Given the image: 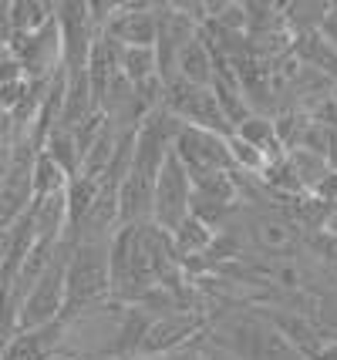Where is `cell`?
Masks as SVG:
<instances>
[{
	"label": "cell",
	"mask_w": 337,
	"mask_h": 360,
	"mask_svg": "<svg viewBox=\"0 0 337 360\" xmlns=\"http://www.w3.org/2000/svg\"><path fill=\"white\" fill-rule=\"evenodd\" d=\"M176 78H182L186 84H196V88H209L212 84V54H209L206 41L199 34L179 51Z\"/></svg>",
	"instance_id": "cell-13"
},
{
	"label": "cell",
	"mask_w": 337,
	"mask_h": 360,
	"mask_svg": "<svg viewBox=\"0 0 337 360\" xmlns=\"http://www.w3.org/2000/svg\"><path fill=\"white\" fill-rule=\"evenodd\" d=\"M189 205H193V179L169 152L152 188V226H159L162 233H172L189 216Z\"/></svg>",
	"instance_id": "cell-5"
},
{
	"label": "cell",
	"mask_w": 337,
	"mask_h": 360,
	"mask_svg": "<svg viewBox=\"0 0 337 360\" xmlns=\"http://www.w3.org/2000/svg\"><path fill=\"white\" fill-rule=\"evenodd\" d=\"M54 20V4L51 0H11V31L31 34Z\"/></svg>",
	"instance_id": "cell-17"
},
{
	"label": "cell",
	"mask_w": 337,
	"mask_h": 360,
	"mask_svg": "<svg viewBox=\"0 0 337 360\" xmlns=\"http://www.w3.org/2000/svg\"><path fill=\"white\" fill-rule=\"evenodd\" d=\"M182 360H206V354H203V347H193V350L182 354Z\"/></svg>",
	"instance_id": "cell-25"
},
{
	"label": "cell",
	"mask_w": 337,
	"mask_h": 360,
	"mask_svg": "<svg viewBox=\"0 0 337 360\" xmlns=\"http://www.w3.org/2000/svg\"><path fill=\"white\" fill-rule=\"evenodd\" d=\"M118 75L139 84L159 75V61H155V47H122V58H118Z\"/></svg>",
	"instance_id": "cell-18"
},
{
	"label": "cell",
	"mask_w": 337,
	"mask_h": 360,
	"mask_svg": "<svg viewBox=\"0 0 337 360\" xmlns=\"http://www.w3.org/2000/svg\"><path fill=\"white\" fill-rule=\"evenodd\" d=\"M172 155L179 158V165L189 172L193 182L203 179V175L233 172L229 148H226V135H216V131L179 125L176 139H172Z\"/></svg>",
	"instance_id": "cell-6"
},
{
	"label": "cell",
	"mask_w": 337,
	"mask_h": 360,
	"mask_svg": "<svg viewBox=\"0 0 337 360\" xmlns=\"http://www.w3.org/2000/svg\"><path fill=\"white\" fill-rule=\"evenodd\" d=\"M203 354H206V360H240V357H233V354H226V350L209 347V344H203Z\"/></svg>",
	"instance_id": "cell-22"
},
{
	"label": "cell",
	"mask_w": 337,
	"mask_h": 360,
	"mask_svg": "<svg viewBox=\"0 0 337 360\" xmlns=\"http://www.w3.org/2000/svg\"><path fill=\"white\" fill-rule=\"evenodd\" d=\"M54 24L61 34V68L68 75L84 71L88 51L95 44L98 31L88 20V0H61L54 4Z\"/></svg>",
	"instance_id": "cell-7"
},
{
	"label": "cell",
	"mask_w": 337,
	"mask_h": 360,
	"mask_svg": "<svg viewBox=\"0 0 337 360\" xmlns=\"http://www.w3.org/2000/svg\"><path fill=\"white\" fill-rule=\"evenodd\" d=\"M216 226H209L206 219H199V216H186V219L179 222L176 229L169 233V239H172V250H176L179 263H182V269L193 266V263H199L203 256L209 252V246L216 243Z\"/></svg>",
	"instance_id": "cell-11"
},
{
	"label": "cell",
	"mask_w": 337,
	"mask_h": 360,
	"mask_svg": "<svg viewBox=\"0 0 337 360\" xmlns=\"http://www.w3.org/2000/svg\"><path fill=\"white\" fill-rule=\"evenodd\" d=\"M61 337H65V323H48L37 330H17L14 337L4 344L0 360H48L51 354L61 350Z\"/></svg>",
	"instance_id": "cell-9"
},
{
	"label": "cell",
	"mask_w": 337,
	"mask_h": 360,
	"mask_svg": "<svg viewBox=\"0 0 337 360\" xmlns=\"http://www.w3.org/2000/svg\"><path fill=\"white\" fill-rule=\"evenodd\" d=\"M229 135H236V139H243L246 145H253L260 155L267 158V165L287 155V152L280 148V141H276V131H273V118H270V115H260V111H257V115H250L246 122H240V125L233 128Z\"/></svg>",
	"instance_id": "cell-14"
},
{
	"label": "cell",
	"mask_w": 337,
	"mask_h": 360,
	"mask_svg": "<svg viewBox=\"0 0 337 360\" xmlns=\"http://www.w3.org/2000/svg\"><path fill=\"white\" fill-rule=\"evenodd\" d=\"M327 169L337 172V135H334V145H331V152H327Z\"/></svg>",
	"instance_id": "cell-24"
},
{
	"label": "cell",
	"mask_w": 337,
	"mask_h": 360,
	"mask_svg": "<svg viewBox=\"0 0 337 360\" xmlns=\"http://www.w3.org/2000/svg\"><path fill=\"white\" fill-rule=\"evenodd\" d=\"M132 360H182V354H176V357H132Z\"/></svg>",
	"instance_id": "cell-26"
},
{
	"label": "cell",
	"mask_w": 337,
	"mask_h": 360,
	"mask_svg": "<svg viewBox=\"0 0 337 360\" xmlns=\"http://www.w3.org/2000/svg\"><path fill=\"white\" fill-rule=\"evenodd\" d=\"M101 34L112 37L118 47H155L159 34L155 4H118L115 17Z\"/></svg>",
	"instance_id": "cell-8"
},
{
	"label": "cell",
	"mask_w": 337,
	"mask_h": 360,
	"mask_svg": "<svg viewBox=\"0 0 337 360\" xmlns=\"http://www.w3.org/2000/svg\"><path fill=\"white\" fill-rule=\"evenodd\" d=\"M7 252H11V229H0V269L7 263Z\"/></svg>",
	"instance_id": "cell-23"
},
{
	"label": "cell",
	"mask_w": 337,
	"mask_h": 360,
	"mask_svg": "<svg viewBox=\"0 0 337 360\" xmlns=\"http://www.w3.org/2000/svg\"><path fill=\"white\" fill-rule=\"evenodd\" d=\"M37 152L41 148L31 135H20L11 145V162H7V172L0 179V229H14L17 222L24 219V212L31 209V165Z\"/></svg>",
	"instance_id": "cell-2"
},
{
	"label": "cell",
	"mask_w": 337,
	"mask_h": 360,
	"mask_svg": "<svg viewBox=\"0 0 337 360\" xmlns=\"http://www.w3.org/2000/svg\"><path fill=\"white\" fill-rule=\"evenodd\" d=\"M68 186V175L51 162L44 152L34 155V165H31V192L34 199H48V195H61Z\"/></svg>",
	"instance_id": "cell-19"
},
{
	"label": "cell",
	"mask_w": 337,
	"mask_h": 360,
	"mask_svg": "<svg viewBox=\"0 0 337 360\" xmlns=\"http://www.w3.org/2000/svg\"><path fill=\"white\" fill-rule=\"evenodd\" d=\"M41 152H44L68 179H75V175L81 172V152H78V141H75V131H71V128L54 125L48 135H44V141H41Z\"/></svg>",
	"instance_id": "cell-15"
},
{
	"label": "cell",
	"mask_w": 337,
	"mask_h": 360,
	"mask_svg": "<svg viewBox=\"0 0 337 360\" xmlns=\"http://www.w3.org/2000/svg\"><path fill=\"white\" fill-rule=\"evenodd\" d=\"M68 246L61 243V250L54 256V263L44 269V276L27 290V297L20 300V314H17V330H37L58 323L65 314V263H68Z\"/></svg>",
	"instance_id": "cell-3"
},
{
	"label": "cell",
	"mask_w": 337,
	"mask_h": 360,
	"mask_svg": "<svg viewBox=\"0 0 337 360\" xmlns=\"http://www.w3.org/2000/svg\"><path fill=\"white\" fill-rule=\"evenodd\" d=\"M246 236H250V243L260 252H270V256H284V252H290L300 243L297 226L290 219H284V216H270V212L253 216L250 226H246Z\"/></svg>",
	"instance_id": "cell-10"
},
{
	"label": "cell",
	"mask_w": 337,
	"mask_h": 360,
	"mask_svg": "<svg viewBox=\"0 0 337 360\" xmlns=\"http://www.w3.org/2000/svg\"><path fill=\"white\" fill-rule=\"evenodd\" d=\"M7 51L27 84H44L61 71V34H58L54 20H48L44 27L31 34H14Z\"/></svg>",
	"instance_id": "cell-4"
},
{
	"label": "cell",
	"mask_w": 337,
	"mask_h": 360,
	"mask_svg": "<svg viewBox=\"0 0 337 360\" xmlns=\"http://www.w3.org/2000/svg\"><path fill=\"white\" fill-rule=\"evenodd\" d=\"M11 0H0V47H11Z\"/></svg>",
	"instance_id": "cell-21"
},
{
	"label": "cell",
	"mask_w": 337,
	"mask_h": 360,
	"mask_svg": "<svg viewBox=\"0 0 337 360\" xmlns=\"http://www.w3.org/2000/svg\"><path fill=\"white\" fill-rule=\"evenodd\" d=\"M98 195V182L91 179H84V175H75V179H68L65 186V209H68V236L75 233L81 226V219L88 216V209L95 202ZM65 236V239H68Z\"/></svg>",
	"instance_id": "cell-16"
},
{
	"label": "cell",
	"mask_w": 337,
	"mask_h": 360,
	"mask_svg": "<svg viewBox=\"0 0 337 360\" xmlns=\"http://www.w3.org/2000/svg\"><path fill=\"white\" fill-rule=\"evenodd\" d=\"M112 300V276H108V239H75L68 246L65 263V314L68 316L91 310Z\"/></svg>",
	"instance_id": "cell-1"
},
{
	"label": "cell",
	"mask_w": 337,
	"mask_h": 360,
	"mask_svg": "<svg viewBox=\"0 0 337 360\" xmlns=\"http://www.w3.org/2000/svg\"><path fill=\"white\" fill-rule=\"evenodd\" d=\"M314 195H317L327 209H337V172L327 169V175H324L321 182H317V188H314Z\"/></svg>",
	"instance_id": "cell-20"
},
{
	"label": "cell",
	"mask_w": 337,
	"mask_h": 360,
	"mask_svg": "<svg viewBox=\"0 0 337 360\" xmlns=\"http://www.w3.org/2000/svg\"><path fill=\"white\" fill-rule=\"evenodd\" d=\"M91 115H98V105H95V94L88 88V78H84V71H75V75H68L65 81V101H61V128H75L81 122H88Z\"/></svg>",
	"instance_id": "cell-12"
}]
</instances>
